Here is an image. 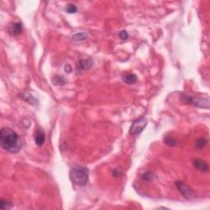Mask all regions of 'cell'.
Segmentation results:
<instances>
[{"mask_svg": "<svg viewBox=\"0 0 210 210\" xmlns=\"http://www.w3.org/2000/svg\"><path fill=\"white\" fill-rule=\"evenodd\" d=\"M0 144L5 151L11 154H17L22 148L21 137L9 127H3L1 130Z\"/></svg>", "mask_w": 210, "mask_h": 210, "instance_id": "6da1fadb", "label": "cell"}, {"mask_svg": "<svg viewBox=\"0 0 210 210\" xmlns=\"http://www.w3.org/2000/svg\"><path fill=\"white\" fill-rule=\"evenodd\" d=\"M70 179L77 186H86L89 181V170L85 167H75L70 171Z\"/></svg>", "mask_w": 210, "mask_h": 210, "instance_id": "7a4b0ae2", "label": "cell"}, {"mask_svg": "<svg viewBox=\"0 0 210 210\" xmlns=\"http://www.w3.org/2000/svg\"><path fill=\"white\" fill-rule=\"evenodd\" d=\"M147 125V121L144 118H139L133 121L131 126L130 127L129 133L131 135H136L140 134Z\"/></svg>", "mask_w": 210, "mask_h": 210, "instance_id": "3957f363", "label": "cell"}, {"mask_svg": "<svg viewBox=\"0 0 210 210\" xmlns=\"http://www.w3.org/2000/svg\"><path fill=\"white\" fill-rule=\"evenodd\" d=\"M175 185H176V189L181 194V196H184L185 198L191 199L192 197H194V196H195L194 191L186 184H185L181 181H176L175 182Z\"/></svg>", "mask_w": 210, "mask_h": 210, "instance_id": "277c9868", "label": "cell"}, {"mask_svg": "<svg viewBox=\"0 0 210 210\" xmlns=\"http://www.w3.org/2000/svg\"><path fill=\"white\" fill-rule=\"evenodd\" d=\"M191 104L195 105L196 107H201V108H208L209 107V101L208 99L197 98L195 99L192 97L191 99Z\"/></svg>", "mask_w": 210, "mask_h": 210, "instance_id": "5b68a950", "label": "cell"}, {"mask_svg": "<svg viewBox=\"0 0 210 210\" xmlns=\"http://www.w3.org/2000/svg\"><path fill=\"white\" fill-rule=\"evenodd\" d=\"M34 142L38 146H42L45 142V134L44 131L41 128H39L36 131L34 135Z\"/></svg>", "mask_w": 210, "mask_h": 210, "instance_id": "8992f818", "label": "cell"}, {"mask_svg": "<svg viewBox=\"0 0 210 210\" xmlns=\"http://www.w3.org/2000/svg\"><path fill=\"white\" fill-rule=\"evenodd\" d=\"M193 166L196 168V169H198L201 172H206L208 171V164L206 163L205 161H204L202 159H196L193 161Z\"/></svg>", "mask_w": 210, "mask_h": 210, "instance_id": "52a82bcc", "label": "cell"}, {"mask_svg": "<svg viewBox=\"0 0 210 210\" xmlns=\"http://www.w3.org/2000/svg\"><path fill=\"white\" fill-rule=\"evenodd\" d=\"M10 34H13V35H18V34H22V30H23V26H22V22H16L11 25L8 28Z\"/></svg>", "mask_w": 210, "mask_h": 210, "instance_id": "ba28073f", "label": "cell"}, {"mask_svg": "<svg viewBox=\"0 0 210 210\" xmlns=\"http://www.w3.org/2000/svg\"><path fill=\"white\" fill-rule=\"evenodd\" d=\"M92 66H93V61H91V59H81L77 64V68L81 71H84V70H88Z\"/></svg>", "mask_w": 210, "mask_h": 210, "instance_id": "9c48e42d", "label": "cell"}, {"mask_svg": "<svg viewBox=\"0 0 210 210\" xmlns=\"http://www.w3.org/2000/svg\"><path fill=\"white\" fill-rule=\"evenodd\" d=\"M123 81L126 82L127 84L132 85V84H135L137 81V76H135V74L132 73L126 74V75L123 76Z\"/></svg>", "mask_w": 210, "mask_h": 210, "instance_id": "30bf717a", "label": "cell"}, {"mask_svg": "<svg viewBox=\"0 0 210 210\" xmlns=\"http://www.w3.org/2000/svg\"><path fill=\"white\" fill-rule=\"evenodd\" d=\"M208 144V139L206 138H204V137H201V138H199L196 142V146L197 149H201L204 148Z\"/></svg>", "mask_w": 210, "mask_h": 210, "instance_id": "8fae6325", "label": "cell"}, {"mask_svg": "<svg viewBox=\"0 0 210 210\" xmlns=\"http://www.w3.org/2000/svg\"><path fill=\"white\" fill-rule=\"evenodd\" d=\"M52 82L54 83V85L55 86H63L64 84L66 83V81L64 80V78L63 76H55L52 80Z\"/></svg>", "mask_w": 210, "mask_h": 210, "instance_id": "7c38bea8", "label": "cell"}, {"mask_svg": "<svg viewBox=\"0 0 210 210\" xmlns=\"http://www.w3.org/2000/svg\"><path fill=\"white\" fill-rule=\"evenodd\" d=\"M22 98H23V99H24L25 101H26V102H28V103H31V104H37L38 103V101L36 100V99L34 98V97H32L30 94H27V93H25L23 95H22Z\"/></svg>", "mask_w": 210, "mask_h": 210, "instance_id": "4fadbf2b", "label": "cell"}, {"mask_svg": "<svg viewBox=\"0 0 210 210\" xmlns=\"http://www.w3.org/2000/svg\"><path fill=\"white\" fill-rule=\"evenodd\" d=\"M154 177H155L154 174L151 172H146L141 176L142 180L145 181H151L152 180H154Z\"/></svg>", "mask_w": 210, "mask_h": 210, "instance_id": "5bb4252c", "label": "cell"}, {"mask_svg": "<svg viewBox=\"0 0 210 210\" xmlns=\"http://www.w3.org/2000/svg\"><path fill=\"white\" fill-rule=\"evenodd\" d=\"M86 38V34H85L84 32H80V33H76L71 37V39L74 41H81Z\"/></svg>", "mask_w": 210, "mask_h": 210, "instance_id": "9a60e30c", "label": "cell"}, {"mask_svg": "<svg viewBox=\"0 0 210 210\" xmlns=\"http://www.w3.org/2000/svg\"><path fill=\"white\" fill-rule=\"evenodd\" d=\"M12 204L8 202L7 200H0V208L2 210H7L10 209L12 208Z\"/></svg>", "mask_w": 210, "mask_h": 210, "instance_id": "2e32d148", "label": "cell"}, {"mask_svg": "<svg viewBox=\"0 0 210 210\" xmlns=\"http://www.w3.org/2000/svg\"><path fill=\"white\" fill-rule=\"evenodd\" d=\"M65 10L67 11V12H68L69 14H74V13H76L77 12V8H76V5L72 4V3L67 4Z\"/></svg>", "mask_w": 210, "mask_h": 210, "instance_id": "e0dca14e", "label": "cell"}, {"mask_svg": "<svg viewBox=\"0 0 210 210\" xmlns=\"http://www.w3.org/2000/svg\"><path fill=\"white\" fill-rule=\"evenodd\" d=\"M164 141H165L167 145H168V146L172 147V146H176V141L173 139V138H172V137L166 136L165 138H164Z\"/></svg>", "mask_w": 210, "mask_h": 210, "instance_id": "ac0fdd59", "label": "cell"}, {"mask_svg": "<svg viewBox=\"0 0 210 210\" xmlns=\"http://www.w3.org/2000/svg\"><path fill=\"white\" fill-rule=\"evenodd\" d=\"M119 37L120 39H122V40H126V39H128V37H129V35H128V33H127V30H121V31L119 32Z\"/></svg>", "mask_w": 210, "mask_h": 210, "instance_id": "d6986e66", "label": "cell"}, {"mask_svg": "<svg viewBox=\"0 0 210 210\" xmlns=\"http://www.w3.org/2000/svg\"><path fill=\"white\" fill-rule=\"evenodd\" d=\"M112 174H113V176H114V177H117V176H119L120 175V171H118L117 169H114L113 172H112Z\"/></svg>", "mask_w": 210, "mask_h": 210, "instance_id": "ffe728a7", "label": "cell"}]
</instances>
